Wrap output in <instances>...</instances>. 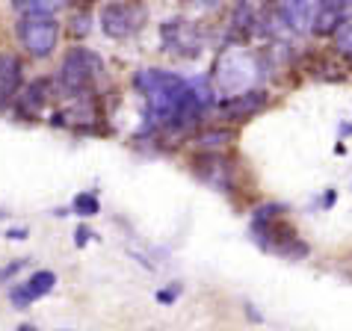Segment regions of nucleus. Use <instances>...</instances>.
<instances>
[{"instance_id":"dca6fc26","label":"nucleus","mask_w":352,"mask_h":331,"mask_svg":"<svg viewBox=\"0 0 352 331\" xmlns=\"http://www.w3.org/2000/svg\"><path fill=\"white\" fill-rule=\"evenodd\" d=\"M335 51H338V56H344V60L352 65V21H346L335 33Z\"/></svg>"},{"instance_id":"f257e3e1","label":"nucleus","mask_w":352,"mask_h":331,"mask_svg":"<svg viewBox=\"0 0 352 331\" xmlns=\"http://www.w3.org/2000/svg\"><path fill=\"white\" fill-rule=\"evenodd\" d=\"M133 86L142 92L145 115L154 124H166V128L178 124L184 104L190 98V80L169 71H160V68H145V71L133 77Z\"/></svg>"},{"instance_id":"f3484780","label":"nucleus","mask_w":352,"mask_h":331,"mask_svg":"<svg viewBox=\"0 0 352 331\" xmlns=\"http://www.w3.org/2000/svg\"><path fill=\"white\" fill-rule=\"evenodd\" d=\"M74 213L89 219V216H98V213H101V204H98V198L92 192H80V196L74 198Z\"/></svg>"},{"instance_id":"b1692460","label":"nucleus","mask_w":352,"mask_h":331,"mask_svg":"<svg viewBox=\"0 0 352 331\" xmlns=\"http://www.w3.org/2000/svg\"><path fill=\"white\" fill-rule=\"evenodd\" d=\"M320 3H331V6H344L346 0H320Z\"/></svg>"},{"instance_id":"39448f33","label":"nucleus","mask_w":352,"mask_h":331,"mask_svg":"<svg viewBox=\"0 0 352 331\" xmlns=\"http://www.w3.org/2000/svg\"><path fill=\"white\" fill-rule=\"evenodd\" d=\"M142 9L131 3H107L101 9V30L110 38H128L131 33L140 30Z\"/></svg>"},{"instance_id":"0eeeda50","label":"nucleus","mask_w":352,"mask_h":331,"mask_svg":"<svg viewBox=\"0 0 352 331\" xmlns=\"http://www.w3.org/2000/svg\"><path fill=\"white\" fill-rule=\"evenodd\" d=\"M267 106V92L263 89H249V92H240V95H228L219 110L228 122H246L249 115H255L258 110Z\"/></svg>"},{"instance_id":"f8f14e48","label":"nucleus","mask_w":352,"mask_h":331,"mask_svg":"<svg viewBox=\"0 0 352 331\" xmlns=\"http://www.w3.org/2000/svg\"><path fill=\"white\" fill-rule=\"evenodd\" d=\"M45 101H47V80H36V83L27 86L24 95L15 98V110L21 115H27V119H36Z\"/></svg>"},{"instance_id":"393cba45","label":"nucleus","mask_w":352,"mask_h":331,"mask_svg":"<svg viewBox=\"0 0 352 331\" xmlns=\"http://www.w3.org/2000/svg\"><path fill=\"white\" fill-rule=\"evenodd\" d=\"M18 331H38L36 326H18Z\"/></svg>"},{"instance_id":"ddd939ff","label":"nucleus","mask_w":352,"mask_h":331,"mask_svg":"<svg viewBox=\"0 0 352 331\" xmlns=\"http://www.w3.org/2000/svg\"><path fill=\"white\" fill-rule=\"evenodd\" d=\"M9 3L24 15H54L65 0H9Z\"/></svg>"},{"instance_id":"9d476101","label":"nucleus","mask_w":352,"mask_h":331,"mask_svg":"<svg viewBox=\"0 0 352 331\" xmlns=\"http://www.w3.org/2000/svg\"><path fill=\"white\" fill-rule=\"evenodd\" d=\"M21 89V62L12 54H0V110L18 98Z\"/></svg>"},{"instance_id":"a211bd4d","label":"nucleus","mask_w":352,"mask_h":331,"mask_svg":"<svg viewBox=\"0 0 352 331\" xmlns=\"http://www.w3.org/2000/svg\"><path fill=\"white\" fill-rule=\"evenodd\" d=\"M9 301H12L15 308H27L36 299L30 296V290H27V284H24V287H12V290H9Z\"/></svg>"},{"instance_id":"1a4fd4ad","label":"nucleus","mask_w":352,"mask_h":331,"mask_svg":"<svg viewBox=\"0 0 352 331\" xmlns=\"http://www.w3.org/2000/svg\"><path fill=\"white\" fill-rule=\"evenodd\" d=\"M195 174L217 190H231V169L217 151H204L201 157H195Z\"/></svg>"},{"instance_id":"9b49d317","label":"nucleus","mask_w":352,"mask_h":331,"mask_svg":"<svg viewBox=\"0 0 352 331\" xmlns=\"http://www.w3.org/2000/svg\"><path fill=\"white\" fill-rule=\"evenodd\" d=\"M344 24H346L344 6H331V3H320V0H317L314 27H311V33H317V36H335Z\"/></svg>"},{"instance_id":"f03ea898","label":"nucleus","mask_w":352,"mask_h":331,"mask_svg":"<svg viewBox=\"0 0 352 331\" xmlns=\"http://www.w3.org/2000/svg\"><path fill=\"white\" fill-rule=\"evenodd\" d=\"M261 77V65L255 60V54H249L246 47H231V51H222L217 68H213V80H217L222 95H240L255 89Z\"/></svg>"},{"instance_id":"20e7f679","label":"nucleus","mask_w":352,"mask_h":331,"mask_svg":"<svg viewBox=\"0 0 352 331\" xmlns=\"http://www.w3.org/2000/svg\"><path fill=\"white\" fill-rule=\"evenodd\" d=\"M98 56L89 54L86 47H72L60 65V86L65 95H83L92 86L98 74Z\"/></svg>"},{"instance_id":"a878e982","label":"nucleus","mask_w":352,"mask_h":331,"mask_svg":"<svg viewBox=\"0 0 352 331\" xmlns=\"http://www.w3.org/2000/svg\"><path fill=\"white\" fill-rule=\"evenodd\" d=\"M0 219H6V210L3 207H0Z\"/></svg>"},{"instance_id":"423d86ee","label":"nucleus","mask_w":352,"mask_h":331,"mask_svg":"<svg viewBox=\"0 0 352 331\" xmlns=\"http://www.w3.org/2000/svg\"><path fill=\"white\" fill-rule=\"evenodd\" d=\"M163 45L169 54H178V56H195L201 51V38H199V30L184 21V18H172V21L163 24Z\"/></svg>"},{"instance_id":"412c9836","label":"nucleus","mask_w":352,"mask_h":331,"mask_svg":"<svg viewBox=\"0 0 352 331\" xmlns=\"http://www.w3.org/2000/svg\"><path fill=\"white\" fill-rule=\"evenodd\" d=\"M21 269H24V260H15V264H6L3 269H0V284H3L6 278H12L15 272H21Z\"/></svg>"},{"instance_id":"4be33fe9","label":"nucleus","mask_w":352,"mask_h":331,"mask_svg":"<svg viewBox=\"0 0 352 331\" xmlns=\"http://www.w3.org/2000/svg\"><path fill=\"white\" fill-rule=\"evenodd\" d=\"M92 237H95V233H92L89 228H83V225L74 231V242H77V246H80V249H83V246H86V242H89Z\"/></svg>"},{"instance_id":"aec40b11","label":"nucleus","mask_w":352,"mask_h":331,"mask_svg":"<svg viewBox=\"0 0 352 331\" xmlns=\"http://www.w3.org/2000/svg\"><path fill=\"white\" fill-rule=\"evenodd\" d=\"M184 3L192 6V9H204V12H208V9H219L222 0H184Z\"/></svg>"},{"instance_id":"6ab92c4d","label":"nucleus","mask_w":352,"mask_h":331,"mask_svg":"<svg viewBox=\"0 0 352 331\" xmlns=\"http://www.w3.org/2000/svg\"><path fill=\"white\" fill-rule=\"evenodd\" d=\"M178 296H181V284H172V287L160 290V293H157V301H160V305H172V301L178 299Z\"/></svg>"},{"instance_id":"7ed1b4c3","label":"nucleus","mask_w":352,"mask_h":331,"mask_svg":"<svg viewBox=\"0 0 352 331\" xmlns=\"http://www.w3.org/2000/svg\"><path fill=\"white\" fill-rule=\"evenodd\" d=\"M18 38H21L24 51L30 56L45 60V56L54 54L56 42H60V24L54 21V15H24L21 24H18Z\"/></svg>"},{"instance_id":"2eb2a0df","label":"nucleus","mask_w":352,"mask_h":331,"mask_svg":"<svg viewBox=\"0 0 352 331\" xmlns=\"http://www.w3.org/2000/svg\"><path fill=\"white\" fill-rule=\"evenodd\" d=\"M195 142H199V148H204V151H219L231 142V130H204V133H199Z\"/></svg>"},{"instance_id":"5701e85b","label":"nucleus","mask_w":352,"mask_h":331,"mask_svg":"<svg viewBox=\"0 0 352 331\" xmlns=\"http://www.w3.org/2000/svg\"><path fill=\"white\" fill-rule=\"evenodd\" d=\"M6 237H9V240H24V237H27V231H24V228H15V231H9Z\"/></svg>"},{"instance_id":"6e6552de","label":"nucleus","mask_w":352,"mask_h":331,"mask_svg":"<svg viewBox=\"0 0 352 331\" xmlns=\"http://www.w3.org/2000/svg\"><path fill=\"white\" fill-rule=\"evenodd\" d=\"M314 9L311 0H278V18L293 33H308L314 27Z\"/></svg>"},{"instance_id":"4468645a","label":"nucleus","mask_w":352,"mask_h":331,"mask_svg":"<svg viewBox=\"0 0 352 331\" xmlns=\"http://www.w3.org/2000/svg\"><path fill=\"white\" fill-rule=\"evenodd\" d=\"M54 287H56V275H54L51 269H38V272H33V278L27 281V290H30V296H33V299L47 296Z\"/></svg>"}]
</instances>
